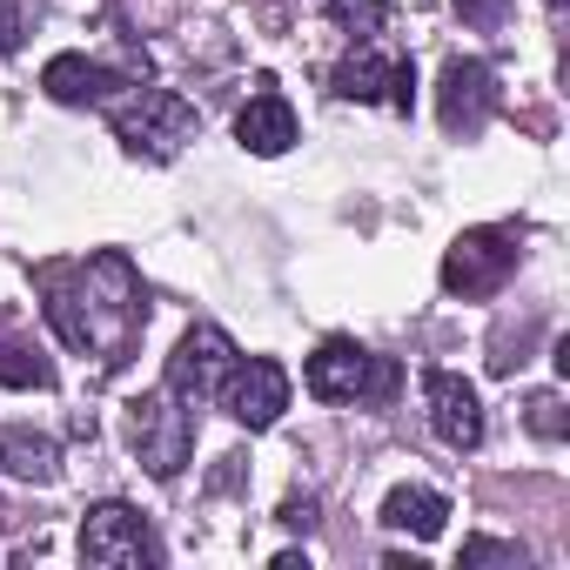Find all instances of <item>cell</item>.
<instances>
[{"label":"cell","mask_w":570,"mask_h":570,"mask_svg":"<svg viewBox=\"0 0 570 570\" xmlns=\"http://www.w3.org/2000/svg\"><path fill=\"white\" fill-rule=\"evenodd\" d=\"M0 383L8 390H55V363L28 343H0Z\"/></svg>","instance_id":"cell-16"},{"label":"cell","mask_w":570,"mask_h":570,"mask_svg":"<svg viewBox=\"0 0 570 570\" xmlns=\"http://www.w3.org/2000/svg\"><path fill=\"white\" fill-rule=\"evenodd\" d=\"M81 563H95V570H141V563H161V543L141 523V510L95 503L81 517Z\"/></svg>","instance_id":"cell-5"},{"label":"cell","mask_w":570,"mask_h":570,"mask_svg":"<svg viewBox=\"0 0 570 570\" xmlns=\"http://www.w3.org/2000/svg\"><path fill=\"white\" fill-rule=\"evenodd\" d=\"M41 309L68 350H95L101 370H121L148 309H141V275L121 248H101L88 262H41Z\"/></svg>","instance_id":"cell-1"},{"label":"cell","mask_w":570,"mask_h":570,"mask_svg":"<svg viewBox=\"0 0 570 570\" xmlns=\"http://www.w3.org/2000/svg\"><path fill=\"white\" fill-rule=\"evenodd\" d=\"M383 523L430 543V537H443V523H450V497H443V490H423V483H396V490L383 497Z\"/></svg>","instance_id":"cell-14"},{"label":"cell","mask_w":570,"mask_h":570,"mask_svg":"<svg viewBox=\"0 0 570 570\" xmlns=\"http://www.w3.org/2000/svg\"><path fill=\"white\" fill-rule=\"evenodd\" d=\"M0 470L21 483H55L61 450H55V436H35V430H0Z\"/></svg>","instance_id":"cell-15"},{"label":"cell","mask_w":570,"mask_h":570,"mask_svg":"<svg viewBox=\"0 0 570 570\" xmlns=\"http://www.w3.org/2000/svg\"><path fill=\"white\" fill-rule=\"evenodd\" d=\"M228 370H235V343H228V330L195 323V330L175 343V356H168V390L195 410V403H215V390H222Z\"/></svg>","instance_id":"cell-8"},{"label":"cell","mask_w":570,"mask_h":570,"mask_svg":"<svg viewBox=\"0 0 570 570\" xmlns=\"http://www.w3.org/2000/svg\"><path fill=\"white\" fill-rule=\"evenodd\" d=\"M21 48V0H0V55Z\"/></svg>","instance_id":"cell-21"},{"label":"cell","mask_w":570,"mask_h":570,"mask_svg":"<svg viewBox=\"0 0 570 570\" xmlns=\"http://www.w3.org/2000/svg\"><path fill=\"white\" fill-rule=\"evenodd\" d=\"M195 128H202V115L175 88H135V101L115 108V141L141 161H175L195 141Z\"/></svg>","instance_id":"cell-3"},{"label":"cell","mask_w":570,"mask_h":570,"mask_svg":"<svg viewBox=\"0 0 570 570\" xmlns=\"http://www.w3.org/2000/svg\"><path fill=\"white\" fill-rule=\"evenodd\" d=\"M483 563H517V570H523V550H517V543H490V537L463 543V570H483Z\"/></svg>","instance_id":"cell-19"},{"label":"cell","mask_w":570,"mask_h":570,"mask_svg":"<svg viewBox=\"0 0 570 570\" xmlns=\"http://www.w3.org/2000/svg\"><path fill=\"white\" fill-rule=\"evenodd\" d=\"M530 430L537 436H563V403L543 390V396H530Z\"/></svg>","instance_id":"cell-20"},{"label":"cell","mask_w":570,"mask_h":570,"mask_svg":"<svg viewBox=\"0 0 570 570\" xmlns=\"http://www.w3.org/2000/svg\"><path fill=\"white\" fill-rule=\"evenodd\" d=\"M456 21H470L476 35H497L510 21V0H456Z\"/></svg>","instance_id":"cell-18"},{"label":"cell","mask_w":570,"mask_h":570,"mask_svg":"<svg viewBox=\"0 0 570 570\" xmlns=\"http://www.w3.org/2000/svg\"><path fill=\"white\" fill-rule=\"evenodd\" d=\"M497 108V75L483 61H450L443 81H436V115L450 135H476Z\"/></svg>","instance_id":"cell-11"},{"label":"cell","mask_w":570,"mask_h":570,"mask_svg":"<svg viewBox=\"0 0 570 570\" xmlns=\"http://www.w3.org/2000/svg\"><path fill=\"white\" fill-rule=\"evenodd\" d=\"M423 403H430L436 443H450V450H476V443H483V403H476V390H470L463 376L430 370V376H423Z\"/></svg>","instance_id":"cell-9"},{"label":"cell","mask_w":570,"mask_h":570,"mask_svg":"<svg viewBox=\"0 0 570 570\" xmlns=\"http://www.w3.org/2000/svg\"><path fill=\"white\" fill-rule=\"evenodd\" d=\"M282 523H289V530H316V497H289V503H282Z\"/></svg>","instance_id":"cell-22"},{"label":"cell","mask_w":570,"mask_h":570,"mask_svg":"<svg viewBox=\"0 0 570 570\" xmlns=\"http://www.w3.org/2000/svg\"><path fill=\"white\" fill-rule=\"evenodd\" d=\"M215 403L242 423V430H268L282 410H289V370L282 363H268V356H235V370L222 376V390H215Z\"/></svg>","instance_id":"cell-7"},{"label":"cell","mask_w":570,"mask_h":570,"mask_svg":"<svg viewBox=\"0 0 570 570\" xmlns=\"http://www.w3.org/2000/svg\"><path fill=\"white\" fill-rule=\"evenodd\" d=\"M336 95H343V101H390V108L410 115V101H416V68H410V61H390V55H376V48H363V55H350V61L336 68Z\"/></svg>","instance_id":"cell-10"},{"label":"cell","mask_w":570,"mask_h":570,"mask_svg":"<svg viewBox=\"0 0 570 570\" xmlns=\"http://www.w3.org/2000/svg\"><path fill=\"white\" fill-rule=\"evenodd\" d=\"M235 141L248 148V155H289L296 148V108L282 101V95H268V81H262V95L235 115Z\"/></svg>","instance_id":"cell-12"},{"label":"cell","mask_w":570,"mask_h":570,"mask_svg":"<svg viewBox=\"0 0 570 570\" xmlns=\"http://www.w3.org/2000/svg\"><path fill=\"white\" fill-rule=\"evenodd\" d=\"M128 443H135V456H141L148 476L175 483L181 463L195 456V416H188V403H181L168 383L148 390V396H135V403H128Z\"/></svg>","instance_id":"cell-2"},{"label":"cell","mask_w":570,"mask_h":570,"mask_svg":"<svg viewBox=\"0 0 570 570\" xmlns=\"http://www.w3.org/2000/svg\"><path fill=\"white\" fill-rule=\"evenodd\" d=\"M517 235L510 228H463L443 255V289L450 296H497L517 268Z\"/></svg>","instance_id":"cell-6"},{"label":"cell","mask_w":570,"mask_h":570,"mask_svg":"<svg viewBox=\"0 0 570 570\" xmlns=\"http://www.w3.org/2000/svg\"><path fill=\"white\" fill-rule=\"evenodd\" d=\"M550 14H563V0H550Z\"/></svg>","instance_id":"cell-23"},{"label":"cell","mask_w":570,"mask_h":570,"mask_svg":"<svg viewBox=\"0 0 570 570\" xmlns=\"http://www.w3.org/2000/svg\"><path fill=\"white\" fill-rule=\"evenodd\" d=\"M303 383H309V396L316 403H363V396H390L396 390V370L383 363V356H370L363 343H323L316 356H309V370H303Z\"/></svg>","instance_id":"cell-4"},{"label":"cell","mask_w":570,"mask_h":570,"mask_svg":"<svg viewBox=\"0 0 570 570\" xmlns=\"http://www.w3.org/2000/svg\"><path fill=\"white\" fill-rule=\"evenodd\" d=\"M323 8H330V14H336V28H343V35H356V41H376V35H383V21H390L383 0H323Z\"/></svg>","instance_id":"cell-17"},{"label":"cell","mask_w":570,"mask_h":570,"mask_svg":"<svg viewBox=\"0 0 570 570\" xmlns=\"http://www.w3.org/2000/svg\"><path fill=\"white\" fill-rule=\"evenodd\" d=\"M41 88H48V101H61V108H95V101H108V95L121 88V75L101 68V61H88V55H55V61L41 68Z\"/></svg>","instance_id":"cell-13"}]
</instances>
